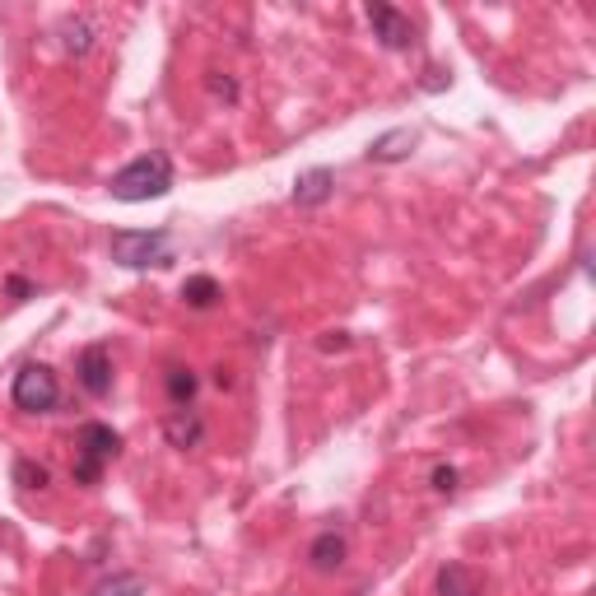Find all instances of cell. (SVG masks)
Returning a JSON list of instances; mask_svg holds the SVG:
<instances>
[{
    "instance_id": "obj_15",
    "label": "cell",
    "mask_w": 596,
    "mask_h": 596,
    "mask_svg": "<svg viewBox=\"0 0 596 596\" xmlns=\"http://www.w3.org/2000/svg\"><path fill=\"white\" fill-rule=\"evenodd\" d=\"M84 596H145V578L140 573H112L98 587H89Z\"/></svg>"
},
{
    "instance_id": "obj_14",
    "label": "cell",
    "mask_w": 596,
    "mask_h": 596,
    "mask_svg": "<svg viewBox=\"0 0 596 596\" xmlns=\"http://www.w3.org/2000/svg\"><path fill=\"white\" fill-rule=\"evenodd\" d=\"M56 33H61V47H66L70 56H84L89 47H94V24H89V19H80V14H75V19H61V28H56Z\"/></svg>"
},
{
    "instance_id": "obj_6",
    "label": "cell",
    "mask_w": 596,
    "mask_h": 596,
    "mask_svg": "<svg viewBox=\"0 0 596 596\" xmlns=\"http://www.w3.org/2000/svg\"><path fill=\"white\" fill-rule=\"evenodd\" d=\"M75 378H80V387L94 401H103V396L112 392V350L103 345V340H94V345H84L80 359H75Z\"/></svg>"
},
{
    "instance_id": "obj_4",
    "label": "cell",
    "mask_w": 596,
    "mask_h": 596,
    "mask_svg": "<svg viewBox=\"0 0 596 596\" xmlns=\"http://www.w3.org/2000/svg\"><path fill=\"white\" fill-rule=\"evenodd\" d=\"M10 396H14V406L28 410V415H52L61 406V382H56V373L47 364H24L14 373Z\"/></svg>"
},
{
    "instance_id": "obj_11",
    "label": "cell",
    "mask_w": 596,
    "mask_h": 596,
    "mask_svg": "<svg viewBox=\"0 0 596 596\" xmlns=\"http://www.w3.org/2000/svg\"><path fill=\"white\" fill-rule=\"evenodd\" d=\"M331 191H336V173H331V168H308V173H298V182H294V201L298 205H326L331 201Z\"/></svg>"
},
{
    "instance_id": "obj_3",
    "label": "cell",
    "mask_w": 596,
    "mask_h": 596,
    "mask_svg": "<svg viewBox=\"0 0 596 596\" xmlns=\"http://www.w3.org/2000/svg\"><path fill=\"white\" fill-rule=\"evenodd\" d=\"M168 243H173L168 229H117L108 238V252L126 271H149V266H168L173 261Z\"/></svg>"
},
{
    "instance_id": "obj_7",
    "label": "cell",
    "mask_w": 596,
    "mask_h": 596,
    "mask_svg": "<svg viewBox=\"0 0 596 596\" xmlns=\"http://www.w3.org/2000/svg\"><path fill=\"white\" fill-rule=\"evenodd\" d=\"M434 592L438 596H485V578H480V569H471V564L447 559L434 578Z\"/></svg>"
},
{
    "instance_id": "obj_10",
    "label": "cell",
    "mask_w": 596,
    "mask_h": 596,
    "mask_svg": "<svg viewBox=\"0 0 596 596\" xmlns=\"http://www.w3.org/2000/svg\"><path fill=\"white\" fill-rule=\"evenodd\" d=\"M196 392H201V378H196V368H191V364H168V368H163V396L173 401V410L191 406Z\"/></svg>"
},
{
    "instance_id": "obj_2",
    "label": "cell",
    "mask_w": 596,
    "mask_h": 596,
    "mask_svg": "<svg viewBox=\"0 0 596 596\" xmlns=\"http://www.w3.org/2000/svg\"><path fill=\"white\" fill-rule=\"evenodd\" d=\"M117 452H122V434H117L112 424H103V420L80 424V434H75V461H70V480L84 485V489H94L98 480H103V466L117 461Z\"/></svg>"
},
{
    "instance_id": "obj_16",
    "label": "cell",
    "mask_w": 596,
    "mask_h": 596,
    "mask_svg": "<svg viewBox=\"0 0 596 596\" xmlns=\"http://www.w3.org/2000/svg\"><path fill=\"white\" fill-rule=\"evenodd\" d=\"M14 485H24V489H47V466H42V461L19 457V461H14Z\"/></svg>"
},
{
    "instance_id": "obj_18",
    "label": "cell",
    "mask_w": 596,
    "mask_h": 596,
    "mask_svg": "<svg viewBox=\"0 0 596 596\" xmlns=\"http://www.w3.org/2000/svg\"><path fill=\"white\" fill-rule=\"evenodd\" d=\"M5 294H10V303H24V298L38 294V285H28L24 275H10V280H5Z\"/></svg>"
},
{
    "instance_id": "obj_19",
    "label": "cell",
    "mask_w": 596,
    "mask_h": 596,
    "mask_svg": "<svg viewBox=\"0 0 596 596\" xmlns=\"http://www.w3.org/2000/svg\"><path fill=\"white\" fill-rule=\"evenodd\" d=\"M434 489H438V494H452V489H457V471H452V466H438V471H434Z\"/></svg>"
},
{
    "instance_id": "obj_17",
    "label": "cell",
    "mask_w": 596,
    "mask_h": 596,
    "mask_svg": "<svg viewBox=\"0 0 596 596\" xmlns=\"http://www.w3.org/2000/svg\"><path fill=\"white\" fill-rule=\"evenodd\" d=\"M205 84H210V94H215V98H224V103H238V80H233V75H219V70H215Z\"/></svg>"
},
{
    "instance_id": "obj_5",
    "label": "cell",
    "mask_w": 596,
    "mask_h": 596,
    "mask_svg": "<svg viewBox=\"0 0 596 596\" xmlns=\"http://www.w3.org/2000/svg\"><path fill=\"white\" fill-rule=\"evenodd\" d=\"M364 14H368L373 38H378L387 52H410V47H415V24H410V19L396 10V5H387V0H373Z\"/></svg>"
},
{
    "instance_id": "obj_13",
    "label": "cell",
    "mask_w": 596,
    "mask_h": 596,
    "mask_svg": "<svg viewBox=\"0 0 596 596\" xmlns=\"http://www.w3.org/2000/svg\"><path fill=\"white\" fill-rule=\"evenodd\" d=\"M219 298H224V294H219L215 275H187V280H182V303H187V308L205 312V308H215Z\"/></svg>"
},
{
    "instance_id": "obj_8",
    "label": "cell",
    "mask_w": 596,
    "mask_h": 596,
    "mask_svg": "<svg viewBox=\"0 0 596 596\" xmlns=\"http://www.w3.org/2000/svg\"><path fill=\"white\" fill-rule=\"evenodd\" d=\"M345 555H350V541H345L336 527L317 531V536H312V545H308L312 573H336V569H345Z\"/></svg>"
},
{
    "instance_id": "obj_1",
    "label": "cell",
    "mask_w": 596,
    "mask_h": 596,
    "mask_svg": "<svg viewBox=\"0 0 596 596\" xmlns=\"http://www.w3.org/2000/svg\"><path fill=\"white\" fill-rule=\"evenodd\" d=\"M112 201L122 205H145V201H159L173 191V159L163 154V149H149L140 159H131L126 168H117L108 182Z\"/></svg>"
},
{
    "instance_id": "obj_20",
    "label": "cell",
    "mask_w": 596,
    "mask_h": 596,
    "mask_svg": "<svg viewBox=\"0 0 596 596\" xmlns=\"http://www.w3.org/2000/svg\"><path fill=\"white\" fill-rule=\"evenodd\" d=\"M345 345H350V336H345V331H331V336L322 340V350H345Z\"/></svg>"
},
{
    "instance_id": "obj_9",
    "label": "cell",
    "mask_w": 596,
    "mask_h": 596,
    "mask_svg": "<svg viewBox=\"0 0 596 596\" xmlns=\"http://www.w3.org/2000/svg\"><path fill=\"white\" fill-rule=\"evenodd\" d=\"M163 438L173 447H201V438H205V420L196 415L191 406H182V410H168V420H163Z\"/></svg>"
},
{
    "instance_id": "obj_12",
    "label": "cell",
    "mask_w": 596,
    "mask_h": 596,
    "mask_svg": "<svg viewBox=\"0 0 596 596\" xmlns=\"http://www.w3.org/2000/svg\"><path fill=\"white\" fill-rule=\"evenodd\" d=\"M415 131L410 126H401V131H387V136H378L373 145H368V159L373 163H401V159H410V149H415Z\"/></svg>"
}]
</instances>
